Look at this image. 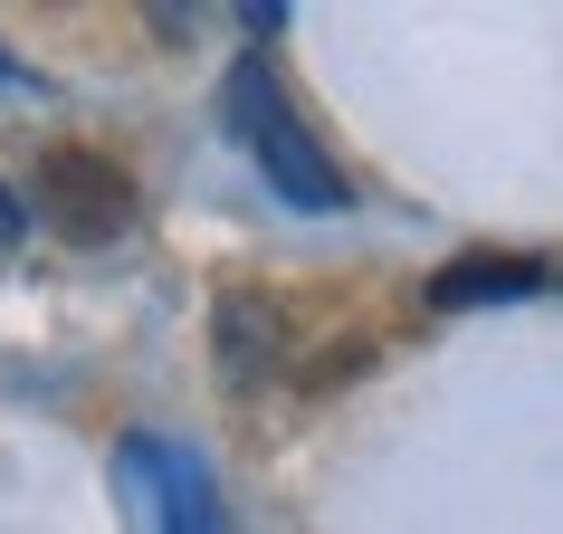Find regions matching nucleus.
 I'll use <instances>...</instances> for the list:
<instances>
[{"label": "nucleus", "instance_id": "0eeeda50", "mask_svg": "<svg viewBox=\"0 0 563 534\" xmlns=\"http://www.w3.org/2000/svg\"><path fill=\"white\" fill-rule=\"evenodd\" d=\"M0 77H10V67H0Z\"/></svg>", "mask_w": 563, "mask_h": 534}, {"label": "nucleus", "instance_id": "39448f33", "mask_svg": "<svg viewBox=\"0 0 563 534\" xmlns=\"http://www.w3.org/2000/svg\"><path fill=\"white\" fill-rule=\"evenodd\" d=\"M544 287V267L534 258H468V267H440L430 277V305L459 315V305H487V297H534Z\"/></svg>", "mask_w": 563, "mask_h": 534}, {"label": "nucleus", "instance_id": "f257e3e1", "mask_svg": "<svg viewBox=\"0 0 563 534\" xmlns=\"http://www.w3.org/2000/svg\"><path fill=\"white\" fill-rule=\"evenodd\" d=\"M220 115H230V134L249 144V163L267 173V191L297 210H344V173L325 163V144L306 134L297 96L277 87V67L267 58H239L230 87H220Z\"/></svg>", "mask_w": 563, "mask_h": 534}, {"label": "nucleus", "instance_id": "423d86ee", "mask_svg": "<svg viewBox=\"0 0 563 534\" xmlns=\"http://www.w3.org/2000/svg\"><path fill=\"white\" fill-rule=\"evenodd\" d=\"M20 230H30V210H20V201H10V191H0V248H10V238H20Z\"/></svg>", "mask_w": 563, "mask_h": 534}, {"label": "nucleus", "instance_id": "7ed1b4c3", "mask_svg": "<svg viewBox=\"0 0 563 534\" xmlns=\"http://www.w3.org/2000/svg\"><path fill=\"white\" fill-rule=\"evenodd\" d=\"M124 487H134V515L144 534H220V505H210V477L191 448H163V440H124Z\"/></svg>", "mask_w": 563, "mask_h": 534}, {"label": "nucleus", "instance_id": "20e7f679", "mask_svg": "<svg viewBox=\"0 0 563 534\" xmlns=\"http://www.w3.org/2000/svg\"><path fill=\"white\" fill-rule=\"evenodd\" d=\"M210 325H220V382H239V391H258L267 363L287 354V315L258 287H230V297L210 305Z\"/></svg>", "mask_w": 563, "mask_h": 534}, {"label": "nucleus", "instance_id": "f03ea898", "mask_svg": "<svg viewBox=\"0 0 563 534\" xmlns=\"http://www.w3.org/2000/svg\"><path fill=\"white\" fill-rule=\"evenodd\" d=\"M38 220L67 238V248H106V238L134 230V181L87 144H48L38 153Z\"/></svg>", "mask_w": 563, "mask_h": 534}]
</instances>
